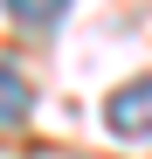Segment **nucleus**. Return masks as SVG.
<instances>
[{"instance_id": "1", "label": "nucleus", "mask_w": 152, "mask_h": 159, "mask_svg": "<svg viewBox=\"0 0 152 159\" xmlns=\"http://www.w3.org/2000/svg\"><path fill=\"white\" fill-rule=\"evenodd\" d=\"M104 125L118 131V139H152V76L124 83V90L104 104Z\"/></svg>"}, {"instance_id": "2", "label": "nucleus", "mask_w": 152, "mask_h": 159, "mask_svg": "<svg viewBox=\"0 0 152 159\" xmlns=\"http://www.w3.org/2000/svg\"><path fill=\"white\" fill-rule=\"evenodd\" d=\"M21 118H28V83L14 69H0V125H21Z\"/></svg>"}, {"instance_id": "3", "label": "nucleus", "mask_w": 152, "mask_h": 159, "mask_svg": "<svg viewBox=\"0 0 152 159\" xmlns=\"http://www.w3.org/2000/svg\"><path fill=\"white\" fill-rule=\"evenodd\" d=\"M69 0H7V14L21 21V28H48V21H62Z\"/></svg>"}]
</instances>
